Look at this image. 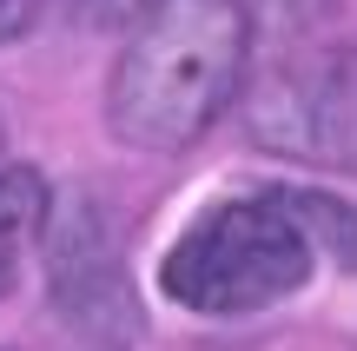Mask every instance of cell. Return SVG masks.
<instances>
[{
	"label": "cell",
	"instance_id": "1",
	"mask_svg": "<svg viewBox=\"0 0 357 351\" xmlns=\"http://www.w3.org/2000/svg\"><path fill=\"white\" fill-rule=\"evenodd\" d=\"M252 20L238 0H153L106 87V126L132 153H185L245 87Z\"/></svg>",
	"mask_w": 357,
	"mask_h": 351
},
{
	"label": "cell",
	"instance_id": "2",
	"mask_svg": "<svg viewBox=\"0 0 357 351\" xmlns=\"http://www.w3.org/2000/svg\"><path fill=\"white\" fill-rule=\"evenodd\" d=\"M318 265V239L298 219L291 186H258L212 199L178 225L159 259V292L192 318H245L305 292Z\"/></svg>",
	"mask_w": 357,
	"mask_h": 351
},
{
	"label": "cell",
	"instance_id": "3",
	"mask_svg": "<svg viewBox=\"0 0 357 351\" xmlns=\"http://www.w3.org/2000/svg\"><path fill=\"white\" fill-rule=\"evenodd\" d=\"M245 126L265 153L298 166L357 172V53H305L278 60L252 87Z\"/></svg>",
	"mask_w": 357,
	"mask_h": 351
},
{
	"label": "cell",
	"instance_id": "4",
	"mask_svg": "<svg viewBox=\"0 0 357 351\" xmlns=\"http://www.w3.org/2000/svg\"><path fill=\"white\" fill-rule=\"evenodd\" d=\"M40 239H47V292H53V305H60L66 325L93 331V338L132 331L139 312H132L126 259H119L113 232L93 219V206H66L60 219L47 212Z\"/></svg>",
	"mask_w": 357,
	"mask_h": 351
},
{
	"label": "cell",
	"instance_id": "5",
	"mask_svg": "<svg viewBox=\"0 0 357 351\" xmlns=\"http://www.w3.org/2000/svg\"><path fill=\"white\" fill-rule=\"evenodd\" d=\"M47 212H53L47 179H40L33 166H20V159H0V299L13 292V278H20V265H26V252L40 246Z\"/></svg>",
	"mask_w": 357,
	"mask_h": 351
},
{
	"label": "cell",
	"instance_id": "6",
	"mask_svg": "<svg viewBox=\"0 0 357 351\" xmlns=\"http://www.w3.org/2000/svg\"><path fill=\"white\" fill-rule=\"evenodd\" d=\"M291 199H298L305 232L318 239V259L357 272V212L344 206V199H331V193H311V186H291Z\"/></svg>",
	"mask_w": 357,
	"mask_h": 351
},
{
	"label": "cell",
	"instance_id": "7",
	"mask_svg": "<svg viewBox=\"0 0 357 351\" xmlns=\"http://www.w3.org/2000/svg\"><path fill=\"white\" fill-rule=\"evenodd\" d=\"M265 27H311L318 13H331V0H245Z\"/></svg>",
	"mask_w": 357,
	"mask_h": 351
},
{
	"label": "cell",
	"instance_id": "8",
	"mask_svg": "<svg viewBox=\"0 0 357 351\" xmlns=\"http://www.w3.org/2000/svg\"><path fill=\"white\" fill-rule=\"evenodd\" d=\"M33 13H40V0H0V47L20 40L26 27H33Z\"/></svg>",
	"mask_w": 357,
	"mask_h": 351
}]
</instances>
